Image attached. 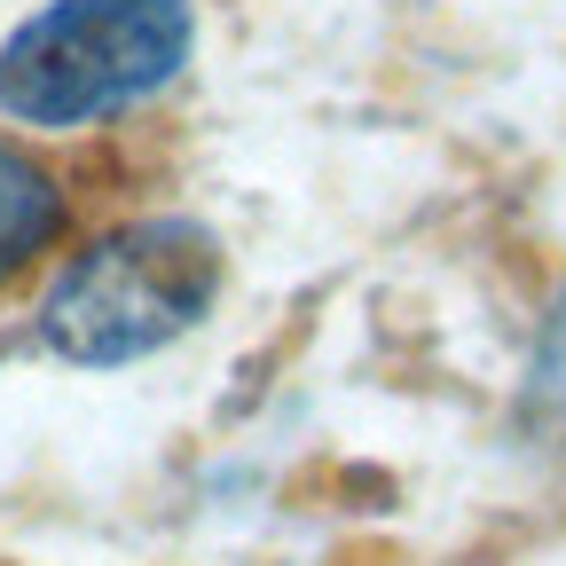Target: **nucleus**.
<instances>
[{"mask_svg":"<svg viewBox=\"0 0 566 566\" xmlns=\"http://www.w3.org/2000/svg\"><path fill=\"white\" fill-rule=\"evenodd\" d=\"M543 394H566V307H558V323H551V346H543Z\"/></svg>","mask_w":566,"mask_h":566,"instance_id":"obj_4","label":"nucleus"},{"mask_svg":"<svg viewBox=\"0 0 566 566\" xmlns=\"http://www.w3.org/2000/svg\"><path fill=\"white\" fill-rule=\"evenodd\" d=\"M221 275H229V252L205 221H181V212L126 221L55 275L40 307V338L80 370H126L142 354L189 338L221 300Z\"/></svg>","mask_w":566,"mask_h":566,"instance_id":"obj_2","label":"nucleus"},{"mask_svg":"<svg viewBox=\"0 0 566 566\" xmlns=\"http://www.w3.org/2000/svg\"><path fill=\"white\" fill-rule=\"evenodd\" d=\"M55 229H63V189H55V174H48L32 150L0 142V283H9L24 260H40Z\"/></svg>","mask_w":566,"mask_h":566,"instance_id":"obj_3","label":"nucleus"},{"mask_svg":"<svg viewBox=\"0 0 566 566\" xmlns=\"http://www.w3.org/2000/svg\"><path fill=\"white\" fill-rule=\"evenodd\" d=\"M197 48L189 0H48L0 40V111L24 126H103L174 87Z\"/></svg>","mask_w":566,"mask_h":566,"instance_id":"obj_1","label":"nucleus"}]
</instances>
